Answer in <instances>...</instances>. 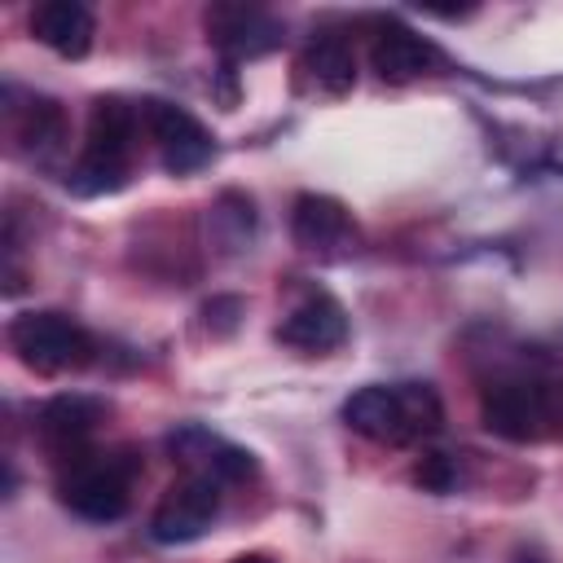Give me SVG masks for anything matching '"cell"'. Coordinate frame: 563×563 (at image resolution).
Returning a JSON list of instances; mask_svg holds the SVG:
<instances>
[{
  "label": "cell",
  "instance_id": "obj_1",
  "mask_svg": "<svg viewBox=\"0 0 563 563\" xmlns=\"http://www.w3.org/2000/svg\"><path fill=\"white\" fill-rule=\"evenodd\" d=\"M141 128V106H128L123 97H97L88 114V141L79 163L70 167L66 185L75 194H114L128 180V154Z\"/></svg>",
  "mask_w": 563,
  "mask_h": 563
},
{
  "label": "cell",
  "instance_id": "obj_2",
  "mask_svg": "<svg viewBox=\"0 0 563 563\" xmlns=\"http://www.w3.org/2000/svg\"><path fill=\"white\" fill-rule=\"evenodd\" d=\"M479 418L493 435L510 444H532L563 431V383L545 378H510L484 391Z\"/></svg>",
  "mask_w": 563,
  "mask_h": 563
},
{
  "label": "cell",
  "instance_id": "obj_3",
  "mask_svg": "<svg viewBox=\"0 0 563 563\" xmlns=\"http://www.w3.org/2000/svg\"><path fill=\"white\" fill-rule=\"evenodd\" d=\"M9 347L35 374H75L92 361V334L62 312H22L9 325Z\"/></svg>",
  "mask_w": 563,
  "mask_h": 563
},
{
  "label": "cell",
  "instance_id": "obj_4",
  "mask_svg": "<svg viewBox=\"0 0 563 563\" xmlns=\"http://www.w3.org/2000/svg\"><path fill=\"white\" fill-rule=\"evenodd\" d=\"M128 484H132V466L128 462H114V457H79L66 466L62 484H57V497L62 506H70L79 519H92V523H110L128 510Z\"/></svg>",
  "mask_w": 563,
  "mask_h": 563
},
{
  "label": "cell",
  "instance_id": "obj_5",
  "mask_svg": "<svg viewBox=\"0 0 563 563\" xmlns=\"http://www.w3.org/2000/svg\"><path fill=\"white\" fill-rule=\"evenodd\" d=\"M220 510V484L207 479V475H180L163 501L154 506L150 515V537L158 545H185V541H198L211 519Z\"/></svg>",
  "mask_w": 563,
  "mask_h": 563
},
{
  "label": "cell",
  "instance_id": "obj_6",
  "mask_svg": "<svg viewBox=\"0 0 563 563\" xmlns=\"http://www.w3.org/2000/svg\"><path fill=\"white\" fill-rule=\"evenodd\" d=\"M141 128L154 136V145H158V154H163V167H167L172 176H189V172L207 167L211 154H216L207 128H202L189 110H180V106H172V101H158V97L141 101Z\"/></svg>",
  "mask_w": 563,
  "mask_h": 563
},
{
  "label": "cell",
  "instance_id": "obj_7",
  "mask_svg": "<svg viewBox=\"0 0 563 563\" xmlns=\"http://www.w3.org/2000/svg\"><path fill=\"white\" fill-rule=\"evenodd\" d=\"M101 400L84 396V391H62L53 396L40 418H35V431L44 440V449L57 457V462H79L84 457V440L92 435V427L101 422Z\"/></svg>",
  "mask_w": 563,
  "mask_h": 563
},
{
  "label": "cell",
  "instance_id": "obj_8",
  "mask_svg": "<svg viewBox=\"0 0 563 563\" xmlns=\"http://www.w3.org/2000/svg\"><path fill=\"white\" fill-rule=\"evenodd\" d=\"M172 453L185 462V475H207L216 484H238L255 471V457L220 435H211L207 427H180L172 440Z\"/></svg>",
  "mask_w": 563,
  "mask_h": 563
},
{
  "label": "cell",
  "instance_id": "obj_9",
  "mask_svg": "<svg viewBox=\"0 0 563 563\" xmlns=\"http://www.w3.org/2000/svg\"><path fill=\"white\" fill-rule=\"evenodd\" d=\"M343 422L365 435V440H378V444H409V418H405V400H400V387H356L347 400H343Z\"/></svg>",
  "mask_w": 563,
  "mask_h": 563
},
{
  "label": "cell",
  "instance_id": "obj_10",
  "mask_svg": "<svg viewBox=\"0 0 563 563\" xmlns=\"http://www.w3.org/2000/svg\"><path fill=\"white\" fill-rule=\"evenodd\" d=\"M207 35L220 53H229L233 62L238 57H260L277 44L282 26L264 13V9H251V4H216L207 9Z\"/></svg>",
  "mask_w": 563,
  "mask_h": 563
},
{
  "label": "cell",
  "instance_id": "obj_11",
  "mask_svg": "<svg viewBox=\"0 0 563 563\" xmlns=\"http://www.w3.org/2000/svg\"><path fill=\"white\" fill-rule=\"evenodd\" d=\"M290 233L303 251H317V255H339L356 242V229H352V216L343 211V202L325 198V194H299L295 198V211H290Z\"/></svg>",
  "mask_w": 563,
  "mask_h": 563
},
{
  "label": "cell",
  "instance_id": "obj_12",
  "mask_svg": "<svg viewBox=\"0 0 563 563\" xmlns=\"http://www.w3.org/2000/svg\"><path fill=\"white\" fill-rule=\"evenodd\" d=\"M369 66H374V75L383 84H409V79H422L427 70H435L440 66V53H435L431 40L413 35L409 26L387 22L374 35V44H369Z\"/></svg>",
  "mask_w": 563,
  "mask_h": 563
},
{
  "label": "cell",
  "instance_id": "obj_13",
  "mask_svg": "<svg viewBox=\"0 0 563 563\" xmlns=\"http://www.w3.org/2000/svg\"><path fill=\"white\" fill-rule=\"evenodd\" d=\"M277 339L286 347H299V352H330L347 339V317H343V303L330 299V295H308L299 308H290V317L282 321Z\"/></svg>",
  "mask_w": 563,
  "mask_h": 563
},
{
  "label": "cell",
  "instance_id": "obj_14",
  "mask_svg": "<svg viewBox=\"0 0 563 563\" xmlns=\"http://www.w3.org/2000/svg\"><path fill=\"white\" fill-rule=\"evenodd\" d=\"M31 35L57 57H84L92 48L97 22L79 0H48L31 13Z\"/></svg>",
  "mask_w": 563,
  "mask_h": 563
},
{
  "label": "cell",
  "instance_id": "obj_15",
  "mask_svg": "<svg viewBox=\"0 0 563 563\" xmlns=\"http://www.w3.org/2000/svg\"><path fill=\"white\" fill-rule=\"evenodd\" d=\"M303 70L312 75V84L321 92H347L356 84V57L339 35H321L308 44L303 53Z\"/></svg>",
  "mask_w": 563,
  "mask_h": 563
},
{
  "label": "cell",
  "instance_id": "obj_16",
  "mask_svg": "<svg viewBox=\"0 0 563 563\" xmlns=\"http://www.w3.org/2000/svg\"><path fill=\"white\" fill-rule=\"evenodd\" d=\"M211 224H216V238L224 242V251H242L255 233V207L246 194H224L216 207H211Z\"/></svg>",
  "mask_w": 563,
  "mask_h": 563
},
{
  "label": "cell",
  "instance_id": "obj_17",
  "mask_svg": "<svg viewBox=\"0 0 563 563\" xmlns=\"http://www.w3.org/2000/svg\"><path fill=\"white\" fill-rule=\"evenodd\" d=\"M400 400H405V418H409V435L413 440L440 431L444 409H440L435 387H427V383H400Z\"/></svg>",
  "mask_w": 563,
  "mask_h": 563
},
{
  "label": "cell",
  "instance_id": "obj_18",
  "mask_svg": "<svg viewBox=\"0 0 563 563\" xmlns=\"http://www.w3.org/2000/svg\"><path fill=\"white\" fill-rule=\"evenodd\" d=\"M22 141H26V150H53L57 141H62V110H57V101H31V110H26V123H22Z\"/></svg>",
  "mask_w": 563,
  "mask_h": 563
},
{
  "label": "cell",
  "instance_id": "obj_19",
  "mask_svg": "<svg viewBox=\"0 0 563 563\" xmlns=\"http://www.w3.org/2000/svg\"><path fill=\"white\" fill-rule=\"evenodd\" d=\"M413 479H418L427 493H449V488L457 484V471H453V462H449L444 453H427V457L413 466Z\"/></svg>",
  "mask_w": 563,
  "mask_h": 563
},
{
  "label": "cell",
  "instance_id": "obj_20",
  "mask_svg": "<svg viewBox=\"0 0 563 563\" xmlns=\"http://www.w3.org/2000/svg\"><path fill=\"white\" fill-rule=\"evenodd\" d=\"M233 312H242V303H238V299H211V303H207V321L216 317V325H220V330H233V321H238Z\"/></svg>",
  "mask_w": 563,
  "mask_h": 563
},
{
  "label": "cell",
  "instance_id": "obj_21",
  "mask_svg": "<svg viewBox=\"0 0 563 563\" xmlns=\"http://www.w3.org/2000/svg\"><path fill=\"white\" fill-rule=\"evenodd\" d=\"M233 563H268L264 554H242V559H233Z\"/></svg>",
  "mask_w": 563,
  "mask_h": 563
}]
</instances>
